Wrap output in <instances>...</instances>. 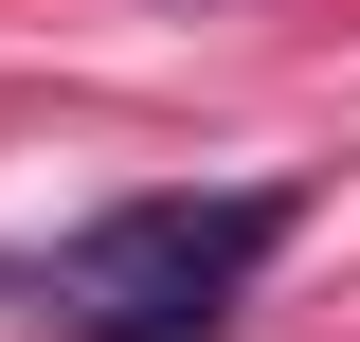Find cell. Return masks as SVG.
<instances>
[{
    "mask_svg": "<svg viewBox=\"0 0 360 342\" xmlns=\"http://www.w3.org/2000/svg\"><path fill=\"white\" fill-rule=\"evenodd\" d=\"M288 253V180H234V198H108L54 253V306L90 342H234V289Z\"/></svg>",
    "mask_w": 360,
    "mask_h": 342,
    "instance_id": "1",
    "label": "cell"
}]
</instances>
